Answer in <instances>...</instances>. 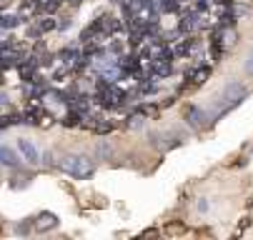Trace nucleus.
Returning a JSON list of instances; mask_svg holds the SVG:
<instances>
[{"label": "nucleus", "mask_w": 253, "mask_h": 240, "mask_svg": "<svg viewBox=\"0 0 253 240\" xmlns=\"http://www.w3.org/2000/svg\"><path fill=\"white\" fill-rule=\"evenodd\" d=\"M246 95H248V90H246L243 83H238V80L226 83V85H223V90H221V95H218V108H221V113L236 108V105L241 103Z\"/></svg>", "instance_id": "f257e3e1"}, {"label": "nucleus", "mask_w": 253, "mask_h": 240, "mask_svg": "<svg viewBox=\"0 0 253 240\" xmlns=\"http://www.w3.org/2000/svg\"><path fill=\"white\" fill-rule=\"evenodd\" d=\"M61 168L68 173V175H73V178H91L93 175V163H91V158L88 155H65L63 158V163H61Z\"/></svg>", "instance_id": "f03ea898"}, {"label": "nucleus", "mask_w": 253, "mask_h": 240, "mask_svg": "<svg viewBox=\"0 0 253 240\" xmlns=\"http://www.w3.org/2000/svg\"><path fill=\"white\" fill-rule=\"evenodd\" d=\"M18 150H20V158L25 163H31V165H38L40 163V150L33 140H28V138H18Z\"/></svg>", "instance_id": "7ed1b4c3"}, {"label": "nucleus", "mask_w": 253, "mask_h": 240, "mask_svg": "<svg viewBox=\"0 0 253 240\" xmlns=\"http://www.w3.org/2000/svg\"><path fill=\"white\" fill-rule=\"evenodd\" d=\"M186 120L190 128H206L208 125V113L203 108H198V105H193V108H188L186 113Z\"/></svg>", "instance_id": "20e7f679"}, {"label": "nucleus", "mask_w": 253, "mask_h": 240, "mask_svg": "<svg viewBox=\"0 0 253 240\" xmlns=\"http://www.w3.org/2000/svg\"><path fill=\"white\" fill-rule=\"evenodd\" d=\"M0 165H5V168H20V155L10 145H0Z\"/></svg>", "instance_id": "39448f33"}, {"label": "nucleus", "mask_w": 253, "mask_h": 240, "mask_svg": "<svg viewBox=\"0 0 253 240\" xmlns=\"http://www.w3.org/2000/svg\"><path fill=\"white\" fill-rule=\"evenodd\" d=\"M53 228H58V215L55 213H40L35 218V230L38 233H48Z\"/></svg>", "instance_id": "423d86ee"}, {"label": "nucleus", "mask_w": 253, "mask_h": 240, "mask_svg": "<svg viewBox=\"0 0 253 240\" xmlns=\"http://www.w3.org/2000/svg\"><path fill=\"white\" fill-rule=\"evenodd\" d=\"M153 68H156V73H158V75H168V73H171V63H166L163 58H158V60H156Z\"/></svg>", "instance_id": "0eeeda50"}, {"label": "nucleus", "mask_w": 253, "mask_h": 240, "mask_svg": "<svg viewBox=\"0 0 253 240\" xmlns=\"http://www.w3.org/2000/svg\"><path fill=\"white\" fill-rule=\"evenodd\" d=\"M243 68H246V73H248V75H253V50L246 55V63H243Z\"/></svg>", "instance_id": "6e6552de"}, {"label": "nucleus", "mask_w": 253, "mask_h": 240, "mask_svg": "<svg viewBox=\"0 0 253 240\" xmlns=\"http://www.w3.org/2000/svg\"><path fill=\"white\" fill-rule=\"evenodd\" d=\"M98 153H100L103 158H111V153H113V150H111L106 143H100V145H98Z\"/></svg>", "instance_id": "1a4fd4ad"}, {"label": "nucleus", "mask_w": 253, "mask_h": 240, "mask_svg": "<svg viewBox=\"0 0 253 240\" xmlns=\"http://www.w3.org/2000/svg\"><path fill=\"white\" fill-rule=\"evenodd\" d=\"M206 78H208V68H203V70H198V73H196V83H203Z\"/></svg>", "instance_id": "9d476101"}, {"label": "nucleus", "mask_w": 253, "mask_h": 240, "mask_svg": "<svg viewBox=\"0 0 253 240\" xmlns=\"http://www.w3.org/2000/svg\"><path fill=\"white\" fill-rule=\"evenodd\" d=\"M175 8H178L175 0H163V10H175Z\"/></svg>", "instance_id": "9b49d317"}, {"label": "nucleus", "mask_w": 253, "mask_h": 240, "mask_svg": "<svg viewBox=\"0 0 253 240\" xmlns=\"http://www.w3.org/2000/svg\"><path fill=\"white\" fill-rule=\"evenodd\" d=\"M76 123H78V115H76V113L65 118V125H76Z\"/></svg>", "instance_id": "f8f14e48"}, {"label": "nucleus", "mask_w": 253, "mask_h": 240, "mask_svg": "<svg viewBox=\"0 0 253 240\" xmlns=\"http://www.w3.org/2000/svg\"><path fill=\"white\" fill-rule=\"evenodd\" d=\"M198 210H201V213H206V210H208V203H206V198H201V200H198Z\"/></svg>", "instance_id": "ddd939ff"}]
</instances>
